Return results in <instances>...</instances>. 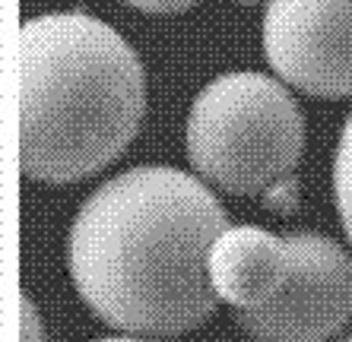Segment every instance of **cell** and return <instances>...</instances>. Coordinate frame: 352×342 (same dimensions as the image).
Listing matches in <instances>:
<instances>
[{
  "label": "cell",
  "mask_w": 352,
  "mask_h": 342,
  "mask_svg": "<svg viewBox=\"0 0 352 342\" xmlns=\"http://www.w3.org/2000/svg\"><path fill=\"white\" fill-rule=\"evenodd\" d=\"M229 228L216 194L188 171L143 165L105 181L70 225V279L102 323L133 336H178L206 323V273Z\"/></svg>",
  "instance_id": "obj_1"
},
{
  "label": "cell",
  "mask_w": 352,
  "mask_h": 342,
  "mask_svg": "<svg viewBox=\"0 0 352 342\" xmlns=\"http://www.w3.org/2000/svg\"><path fill=\"white\" fill-rule=\"evenodd\" d=\"M146 111L140 57L102 19L48 13L19 29V168L74 184L108 168Z\"/></svg>",
  "instance_id": "obj_2"
},
{
  "label": "cell",
  "mask_w": 352,
  "mask_h": 342,
  "mask_svg": "<svg viewBox=\"0 0 352 342\" xmlns=\"http://www.w3.org/2000/svg\"><path fill=\"white\" fill-rule=\"evenodd\" d=\"M188 159L226 194H267L305 149V117L283 82L254 70L206 82L188 114Z\"/></svg>",
  "instance_id": "obj_3"
},
{
  "label": "cell",
  "mask_w": 352,
  "mask_h": 342,
  "mask_svg": "<svg viewBox=\"0 0 352 342\" xmlns=\"http://www.w3.org/2000/svg\"><path fill=\"white\" fill-rule=\"evenodd\" d=\"M286 244V285L261 308L238 310L235 323L254 342H324L352 317V257L318 231H292Z\"/></svg>",
  "instance_id": "obj_4"
},
{
  "label": "cell",
  "mask_w": 352,
  "mask_h": 342,
  "mask_svg": "<svg viewBox=\"0 0 352 342\" xmlns=\"http://www.w3.org/2000/svg\"><path fill=\"white\" fill-rule=\"evenodd\" d=\"M263 54L305 95H352V0H267Z\"/></svg>",
  "instance_id": "obj_5"
},
{
  "label": "cell",
  "mask_w": 352,
  "mask_h": 342,
  "mask_svg": "<svg viewBox=\"0 0 352 342\" xmlns=\"http://www.w3.org/2000/svg\"><path fill=\"white\" fill-rule=\"evenodd\" d=\"M210 285L235 310L261 308L286 285L289 244L257 225H229L206 257Z\"/></svg>",
  "instance_id": "obj_6"
},
{
  "label": "cell",
  "mask_w": 352,
  "mask_h": 342,
  "mask_svg": "<svg viewBox=\"0 0 352 342\" xmlns=\"http://www.w3.org/2000/svg\"><path fill=\"white\" fill-rule=\"evenodd\" d=\"M333 196H336V212L343 222V231L352 244V111L343 124L340 143H336V159H333Z\"/></svg>",
  "instance_id": "obj_7"
},
{
  "label": "cell",
  "mask_w": 352,
  "mask_h": 342,
  "mask_svg": "<svg viewBox=\"0 0 352 342\" xmlns=\"http://www.w3.org/2000/svg\"><path fill=\"white\" fill-rule=\"evenodd\" d=\"M263 203H267V209L279 212V216H286V212H295V206H298V181L289 174V178L276 181L267 194H263Z\"/></svg>",
  "instance_id": "obj_8"
},
{
  "label": "cell",
  "mask_w": 352,
  "mask_h": 342,
  "mask_svg": "<svg viewBox=\"0 0 352 342\" xmlns=\"http://www.w3.org/2000/svg\"><path fill=\"white\" fill-rule=\"evenodd\" d=\"M23 342H48L41 314L32 304V298H23Z\"/></svg>",
  "instance_id": "obj_9"
},
{
  "label": "cell",
  "mask_w": 352,
  "mask_h": 342,
  "mask_svg": "<svg viewBox=\"0 0 352 342\" xmlns=\"http://www.w3.org/2000/svg\"><path fill=\"white\" fill-rule=\"evenodd\" d=\"M127 3L143 13H181V10L197 7L200 0H127Z\"/></svg>",
  "instance_id": "obj_10"
},
{
  "label": "cell",
  "mask_w": 352,
  "mask_h": 342,
  "mask_svg": "<svg viewBox=\"0 0 352 342\" xmlns=\"http://www.w3.org/2000/svg\"><path fill=\"white\" fill-rule=\"evenodd\" d=\"M96 342H146V339H133V336H111V339H96Z\"/></svg>",
  "instance_id": "obj_11"
},
{
  "label": "cell",
  "mask_w": 352,
  "mask_h": 342,
  "mask_svg": "<svg viewBox=\"0 0 352 342\" xmlns=\"http://www.w3.org/2000/svg\"><path fill=\"white\" fill-rule=\"evenodd\" d=\"M235 3H245V7H254V3H261V0H235Z\"/></svg>",
  "instance_id": "obj_12"
},
{
  "label": "cell",
  "mask_w": 352,
  "mask_h": 342,
  "mask_svg": "<svg viewBox=\"0 0 352 342\" xmlns=\"http://www.w3.org/2000/svg\"><path fill=\"white\" fill-rule=\"evenodd\" d=\"M336 342H352V333H349V336H343V339H336Z\"/></svg>",
  "instance_id": "obj_13"
}]
</instances>
